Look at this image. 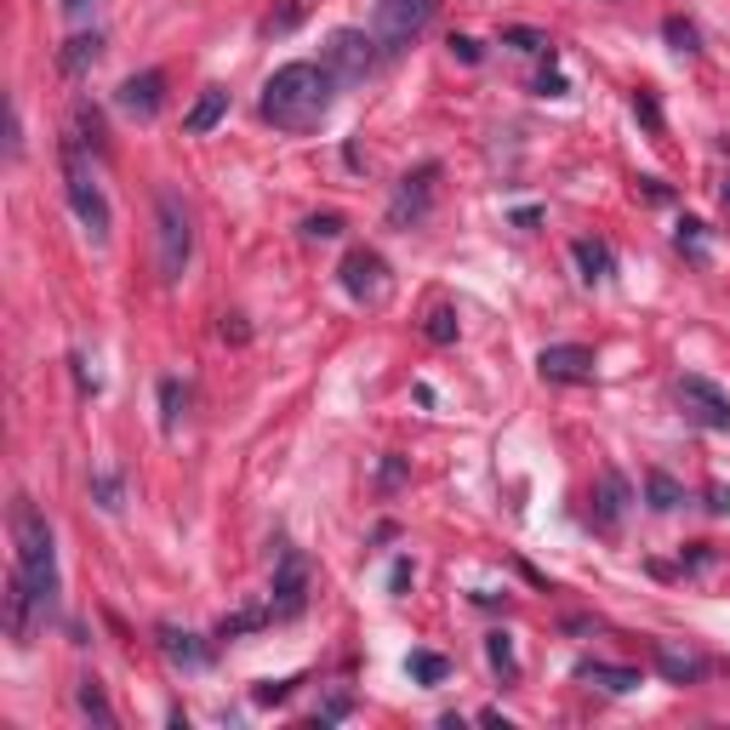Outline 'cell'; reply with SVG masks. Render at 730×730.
Listing matches in <instances>:
<instances>
[{"instance_id": "cell-29", "label": "cell", "mask_w": 730, "mask_h": 730, "mask_svg": "<svg viewBox=\"0 0 730 730\" xmlns=\"http://www.w3.org/2000/svg\"><path fill=\"white\" fill-rule=\"evenodd\" d=\"M406 668H411V673L422 679V685H440V679L451 673V668H446V656H434V651H417V656H411Z\"/></svg>"}, {"instance_id": "cell-41", "label": "cell", "mask_w": 730, "mask_h": 730, "mask_svg": "<svg viewBox=\"0 0 730 730\" xmlns=\"http://www.w3.org/2000/svg\"><path fill=\"white\" fill-rule=\"evenodd\" d=\"M724 206H730V183H724Z\"/></svg>"}, {"instance_id": "cell-16", "label": "cell", "mask_w": 730, "mask_h": 730, "mask_svg": "<svg viewBox=\"0 0 730 730\" xmlns=\"http://www.w3.org/2000/svg\"><path fill=\"white\" fill-rule=\"evenodd\" d=\"M223 115H228V91H223V86H206L201 97H194V109L183 115V132H188V137H206Z\"/></svg>"}, {"instance_id": "cell-31", "label": "cell", "mask_w": 730, "mask_h": 730, "mask_svg": "<svg viewBox=\"0 0 730 730\" xmlns=\"http://www.w3.org/2000/svg\"><path fill=\"white\" fill-rule=\"evenodd\" d=\"M662 35L673 40V52H697V23H685V18H668V23H662Z\"/></svg>"}, {"instance_id": "cell-17", "label": "cell", "mask_w": 730, "mask_h": 730, "mask_svg": "<svg viewBox=\"0 0 730 730\" xmlns=\"http://www.w3.org/2000/svg\"><path fill=\"white\" fill-rule=\"evenodd\" d=\"M576 679H588V685H600V691H616V697L640 691V673L634 668H611V662H576Z\"/></svg>"}, {"instance_id": "cell-7", "label": "cell", "mask_w": 730, "mask_h": 730, "mask_svg": "<svg viewBox=\"0 0 730 730\" xmlns=\"http://www.w3.org/2000/svg\"><path fill=\"white\" fill-rule=\"evenodd\" d=\"M325 69L337 75V86H360L377 69V35L366 29H337L325 40Z\"/></svg>"}, {"instance_id": "cell-9", "label": "cell", "mask_w": 730, "mask_h": 730, "mask_svg": "<svg viewBox=\"0 0 730 730\" xmlns=\"http://www.w3.org/2000/svg\"><path fill=\"white\" fill-rule=\"evenodd\" d=\"M679 411H685L697 428H713V434H730V395L708 377H679Z\"/></svg>"}, {"instance_id": "cell-23", "label": "cell", "mask_w": 730, "mask_h": 730, "mask_svg": "<svg viewBox=\"0 0 730 730\" xmlns=\"http://www.w3.org/2000/svg\"><path fill=\"white\" fill-rule=\"evenodd\" d=\"M263 622H274V611H269V605H252V611H234V616H223V627H217V640H240V634H252V627H263Z\"/></svg>"}, {"instance_id": "cell-26", "label": "cell", "mask_w": 730, "mask_h": 730, "mask_svg": "<svg viewBox=\"0 0 730 730\" xmlns=\"http://www.w3.org/2000/svg\"><path fill=\"white\" fill-rule=\"evenodd\" d=\"M485 656H491V668H497L503 679L519 673V662H514V640H508V634H485Z\"/></svg>"}, {"instance_id": "cell-14", "label": "cell", "mask_w": 730, "mask_h": 730, "mask_svg": "<svg viewBox=\"0 0 730 730\" xmlns=\"http://www.w3.org/2000/svg\"><path fill=\"white\" fill-rule=\"evenodd\" d=\"M651 656H656V673L668 679V685H702V673H708V662L691 645H673V640H656Z\"/></svg>"}, {"instance_id": "cell-32", "label": "cell", "mask_w": 730, "mask_h": 730, "mask_svg": "<svg viewBox=\"0 0 730 730\" xmlns=\"http://www.w3.org/2000/svg\"><path fill=\"white\" fill-rule=\"evenodd\" d=\"M303 234H309V240H337V234H343V217H337V212H314V217L303 223Z\"/></svg>"}, {"instance_id": "cell-6", "label": "cell", "mask_w": 730, "mask_h": 730, "mask_svg": "<svg viewBox=\"0 0 730 730\" xmlns=\"http://www.w3.org/2000/svg\"><path fill=\"white\" fill-rule=\"evenodd\" d=\"M337 274H343V291H349V298L366 303V309H382L388 298H395V274H388V263H382L371 246H354Z\"/></svg>"}, {"instance_id": "cell-15", "label": "cell", "mask_w": 730, "mask_h": 730, "mask_svg": "<svg viewBox=\"0 0 730 730\" xmlns=\"http://www.w3.org/2000/svg\"><path fill=\"white\" fill-rule=\"evenodd\" d=\"M155 640H160V651H166V662H172V668H206V662H212V651H206L201 640H194V634H183V627H172V622L160 627Z\"/></svg>"}, {"instance_id": "cell-20", "label": "cell", "mask_w": 730, "mask_h": 730, "mask_svg": "<svg viewBox=\"0 0 730 730\" xmlns=\"http://www.w3.org/2000/svg\"><path fill=\"white\" fill-rule=\"evenodd\" d=\"M645 497H651V508H656V514H673L679 503H685L679 479H673V474H662V468H651V474H645Z\"/></svg>"}, {"instance_id": "cell-12", "label": "cell", "mask_w": 730, "mask_h": 730, "mask_svg": "<svg viewBox=\"0 0 730 730\" xmlns=\"http://www.w3.org/2000/svg\"><path fill=\"white\" fill-rule=\"evenodd\" d=\"M115 104H120L132 120H155V115H160V104H166V75H160V69H143V75L120 80Z\"/></svg>"}, {"instance_id": "cell-24", "label": "cell", "mask_w": 730, "mask_h": 730, "mask_svg": "<svg viewBox=\"0 0 730 730\" xmlns=\"http://www.w3.org/2000/svg\"><path fill=\"white\" fill-rule=\"evenodd\" d=\"M80 713H91L97 724H115V708H109V697H104V685H97V679H80Z\"/></svg>"}, {"instance_id": "cell-3", "label": "cell", "mask_w": 730, "mask_h": 730, "mask_svg": "<svg viewBox=\"0 0 730 730\" xmlns=\"http://www.w3.org/2000/svg\"><path fill=\"white\" fill-rule=\"evenodd\" d=\"M155 263H160L166 285H177L194 263V217H188V201L177 188L155 194Z\"/></svg>"}, {"instance_id": "cell-19", "label": "cell", "mask_w": 730, "mask_h": 730, "mask_svg": "<svg viewBox=\"0 0 730 730\" xmlns=\"http://www.w3.org/2000/svg\"><path fill=\"white\" fill-rule=\"evenodd\" d=\"M97 52H104V35L91 29V35H75V40L64 46V58H58V64H64V75H86V69L97 64Z\"/></svg>"}, {"instance_id": "cell-38", "label": "cell", "mask_w": 730, "mask_h": 730, "mask_svg": "<svg viewBox=\"0 0 730 730\" xmlns=\"http://www.w3.org/2000/svg\"><path fill=\"white\" fill-rule=\"evenodd\" d=\"M537 97H565V80H559V75H543V80H537Z\"/></svg>"}, {"instance_id": "cell-5", "label": "cell", "mask_w": 730, "mask_h": 730, "mask_svg": "<svg viewBox=\"0 0 730 730\" xmlns=\"http://www.w3.org/2000/svg\"><path fill=\"white\" fill-rule=\"evenodd\" d=\"M440 0H377V52L382 58H400L406 46L434 23Z\"/></svg>"}, {"instance_id": "cell-13", "label": "cell", "mask_w": 730, "mask_h": 730, "mask_svg": "<svg viewBox=\"0 0 730 730\" xmlns=\"http://www.w3.org/2000/svg\"><path fill=\"white\" fill-rule=\"evenodd\" d=\"M627 503H634V485H627L616 468H605L600 474V491H594V514H588L594 531H605V537H611V531L627 519Z\"/></svg>"}, {"instance_id": "cell-28", "label": "cell", "mask_w": 730, "mask_h": 730, "mask_svg": "<svg viewBox=\"0 0 730 730\" xmlns=\"http://www.w3.org/2000/svg\"><path fill=\"white\" fill-rule=\"evenodd\" d=\"M406 479H411L406 457H382V468H377V491H382V497H395V491H400Z\"/></svg>"}, {"instance_id": "cell-4", "label": "cell", "mask_w": 730, "mask_h": 730, "mask_svg": "<svg viewBox=\"0 0 730 730\" xmlns=\"http://www.w3.org/2000/svg\"><path fill=\"white\" fill-rule=\"evenodd\" d=\"M64 188H69L75 217H80L86 234H91V246H104V240H109V201H104V188H97V177H91V166H86V143H80V137L64 143Z\"/></svg>"}, {"instance_id": "cell-39", "label": "cell", "mask_w": 730, "mask_h": 730, "mask_svg": "<svg viewBox=\"0 0 730 730\" xmlns=\"http://www.w3.org/2000/svg\"><path fill=\"white\" fill-rule=\"evenodd\" d=\"M708 508H713V514H730V491H724V485H713V491H708Z\"/></svg>"}, {"instance_id": "cell-33", "label": "cell", "mask_w": 730, "mask_h": 730, "mask_svg": "<svg viewBox=\"0 0 730 730\" xmlns=\"http://www.w3.org/2000/svg\"><path fill=\"white\" fill-rule=\"evenodd\" d=\"M634 115H640V120L662 137V109H656V97H651V91H634Z\"/></svg>"}, {"instance_id": "cell-35", "label": "cell", "mask_w": 730, "mask_h": 730, "mask_svg": "<svg viewBox=\"0 0 730 730\" xmlns=\"http://www.w3.org/2000/svg\"><path fill=\"white\" fill-rule=\"evenodd\" d=\"M291 685H298V679H280V685H257V702H285Z\"/></svg>"}, {"instance_id": "cell-34", "label": "cell", "mask_w": 730, "mask_h": 730, "mask_svg": "<svg viewBox=\"0 0 730 730\" xmlns=\"http://www.w3.org/2000/svg\"><path fill=\"white\" fill-rule=\"evenodd\" d=\"M451 52H457L463 64H479V40H468V35H451Z\"/></svg>"}, {"instance_id": "cell-40", "label": "cell", "mask_w": 730, "mask_h": 730, "mask_svg": "<svg viewBox=\"0 0 730 730\" xmlns=\"http://www.w3.org/2000/svg\"><path fill=\"white\" fill-rule=\"evenodd\" d=\"M64 12H69V18H86V12H91V0H64Z\"/></svg>"}, {"instance_id": "cell-18", "label": "cell", "mask_w": 730, "mask_h": 730, "mask_svg": "<svg viewBox=\"0 0 730 730\" xmlns=\"http://www.w3.org/2000/svg\"><path fill=\"white\" fill-rule=\"evenodd\" d=\"M571 257H576V269H582V280H588V285L611 274V246H605V240H576Z\"/></svg>"}, {"instance_id": "cell-8", "label": "cell", "mask_w": 730, "mask_h": 730, "mask_svg": "<svg viewBox=\"0 0 730 730\" xmlns=\"http://www.w3.org/2000/svg\"><path fill=\"white\" fill-rule=\"evenodd\" d=\"M303 605H309V559L291 548V543H280V565H274L269 611H274V622H291V616H303Z\"/></svg>"}, {"instance_id": "cell-30", "label": "cell", "mask_w": 730, "mask_h": 730, "mask_svg": "<svg viewBox=\"0 0 730 730\" xmlns=\"http://www.w3.org/2000/svg\"><path fill=\"white\" fill-rule=\"evenodd\" d=\"M422 331H428V343H457V314L451 309H434Z\"/></svg>"}, {"instance_id": "cell-21", "label": "cell", "mask_w": 730, "mask_h": 730, "mask_svg": "<svg viewBox=\"0 0 730 730\" xmlns=\"http://www.w3.org/2000/svg\"><path fill=\"white\" fill-rule=\"evenodd\" d=\"M91 497H97V508H104V514H120V508H126L120 474H115V468H97V474H91Z\"/></svg>"}, {"instance_id": "cell-11", "label": "cell", "mask_w": 730, "mask_h": 730, "mask_svg": "<svg viewBox=\"0 0 730 730\" xmlns=\"http://www.w3.org/2000/svg\"><path fill=\"white\" fill-rule=\"evenodd\" d=\"M537 377H543V382L582 388V382H594V354L582 349V343H554V349L537 354Z\"/></svg>"}, {"instance_id": "cell-36", "label": "cell", "mask_w": 730, "mask_h": 730, "mask_svg": "<svg viewBox=\"0 0 730 730\" xmlns=\"http://www.w3.org/2000/svg\"><path fill=\"white\" fill-rule=\"evenodd\" d=\"M69 366H75V382H80V395H97V377L86 371V354H75Z\"/></svg>"}, {"instance_id": "cell-27", "label": "cell", "mask_w": 730, "mask_h": 730, "mask_svg": "<svg viewBox=\"0 0 730 730\" xmlns=\"http://www.w3.org/2000/svg\"><path fill=\"white\" fill-rule=\"evenodd\" d=\"M673 240H679V252H691L697 263L708 257V223H697V217H685V223H679V234H673Z\"/></svg>"}, {"instance_id": "cell-2", "label": "cell", "mask_w": 730, "mask_h": 730, "mask_svg": "<svg viewBox=\"0 0 730 730\" xmlns=\"http://www.w3.org/2000/svg\"><path fill=\"white\" fill-rule=\"evenodd\" d=\"M12 543H18V576L23 588L35 594L40 611L58 605V543H52V525L29 497H12Z\"/></svg>"}, {"instance_id": "cell-10", "label": "cell", "mask_w": 730, "mask_h": 730, "mask_svg": "<svg viewBox=\"0 0 730 730\" xmlns=\"http://www.w3.org/2000/svg\"><path fill=\"white\" fill-rule=\"evenodd\" d=\"M434 183H440V166H417V172H406V183L395 188V206H388V223L395 228H417L422 217H428V206H434Z\"/></svg>"}, {"instance_id": "cell-37", "label": "cell", "mask_w": 730, "mask_h": 730, "mask_svg": "<svg viewBox=\"0 0 730 730\" xmlns=\"http://www.w3.org/2000/svg\"><path fill=\"white\" fill-rule=\"evenodd\" d=\"M388 588H395V594H406V588H411V559H400V565H395V576H388Z\"/></svg>"}, {"instance_id": "cell-1", "label": "cell", "mask_w": 730, "mask_h": 730, "mask_svg": "<svg viewBox=\"0 0 730 730\" xmlns=\"http://www.w3.org/2000/svg\"><path fill=\"white\" fill-rule=\"evenodd\" d=\"M331 97H337V75L325 64H285L263 80L257 109L280 132H314L331 115Z\"/></svg>"}, {"instance_id": "cell-22", "label": "cell", "mask_w": 730, "mask_h": 730, "mask_svg": "<svg viewBox=\"0 0 730 730\" xmlns=\"http://www.w3.org/2000/svg\"><path fill=\"white\" fill-rule=\"evenodd\" d=\"M183 406H188V388H183L177 377H166V382H160V428H166V434H177Z\"/></svg>"}, {"instance_id": "cell-25", "label": "cell", "mask_w": 730, "mask_h": 730, "mask_svg": "<svg viewBox=\"0 0 730 730\" xmlns=\"http://www.w3.org/2000/svg\"><path fill=\"white\" fill-rule=\"evenodd\" d=\"M503 40L514 46V52H537V58H554V40L543 29H503Z\"/></svg>"}]
</instances>
